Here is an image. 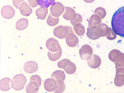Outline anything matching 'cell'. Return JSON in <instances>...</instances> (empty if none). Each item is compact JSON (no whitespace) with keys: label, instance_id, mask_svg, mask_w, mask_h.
Wrapping results in <instances>:
<instances>
[{"label":"cell","instance_id":"cell-1","mask_svg":"<svg viewBox=\"0 0 124 93\" xmlns=\"http://www.w3.org/2000/svg\"><path fill=\"white\" fill-rule=\"evenodd\" d=\"M112 29L121 37H124V6L114 13L111 21Z\"/></svg>","mask_w":124,"mask_h":93},{"label":"cell","instance_id":"cell-2","mask_svg":"<svg viewBox=\"0 0 124 93\" xmlns=\"http://www.w3.org/2000/svg\"><path fill=\"white\" fill-rule=\"evenodd\" d=\"M108 28L109 27H108V26L106 24L101 23L96 28H90V27H89L87 29V34L86 35H87L88 38L93 40H95L99 39L100 37L106 36L108 31Z\"/></svg>","mask_w":124,"mask_h":93},{"label":"cell","instance_id":"cell-3","mask_svg":"<svg viewBox=\"0 0 124 93\" xmlns=\"http://www.w3.org/2000/svg\"><path fill=\"white\" fill-rule=\"evenodd\" d=\"M27 82V78L23 74H17L13 77V78L11 81L12 88L16 91L23 90L25 86V84Z\"/></svg>","mask_w":124,"mask_h":93},{"label":"cell","instance_id":"cell-4","mask_svg":"<svg viewBox=\"0 0 124 93\" xmlns=\"http://www.w3.org/2000/svg\"><path fill=\"white\" fill-rule=\"evenodd\" d=\"M69 29V33H68L67 36L65 37V41H66V44L68 46L74 48L76 45L79 44V39H78V35L75 34L74 32V30L72 29V27H68Z\"/></svg>","mask_w":124,"mask_h":93},{"label":"cell","instance_id":"cell-5","mask_svg":"<svg viewBox=\"0 0 124 93\" xmlns=\"http://www.w3.org/2000/svg\"><path fill=\"white\" fill-rule=\"evenodd\" d=\"M50 8H51V15L55 17H59L60 16L63 14L64 11H65L64 5L61 3H59V2H55V3H53Z\"/></svg>","mask_w":124,"mask_h":93},{"label":"cell","instance_id":"cell-6","mask_svg":"<svg viewBox=\"0 0 124 93\" xmlns=\"http://www.w3.org/2000/svg\"><path fill=\"white\" fill-rule=\"evenodd\" d=\"M93 55V49L90 45H85L79 49V56L84 60H88Z\"/></svg>","mask_w":124,"mask_h":93},{"label":"cell","instance_id":"cell-7","mask_svg":"<svg viewBox=\"0 0 124 93\" xmlns=\"http://www.w3.org/2000/svg\"><path fill=\"white\" fill-rule=\"evenodd\" d=\"M54 35L59 39H63L67 36L69 33V29L68 27H64V26H58L54 29Z\"/></svg>","mask_w":124,"mask_h":93},{"label":"cell","instance_id":"cell-8","mask_svg":"<svg viewBox=\"0 0 124 93\" xmlns=\"http://www.w3.org/2000/svg\"><path fill=\"white\" fill-rule=\"evenodd\" d=\"M1 15H2V17H4L6 19L13 18L15 15V10L13 9V7H12L11 6L6 5L4 7H2Z\"/></svg>","mask_w":124,"mask_h":93},{"label":"cell","instance_id":"cell-9","mask_svg":"<svg viewBox=\"0 0 124 93\" xmlns=\"http://www.w3.org/2000/svg\"><path fill=\"white\" fill-rule=\"evenodd\" d=\"M114 84L117 86H123L124 85V68H120L116 70Z\"/></svg>","mask_w":124,"mask_h":93},{"label":"cell","instance_id":"cell-10","mask_svg":"<svg viewBox=\"0 0 124 93\" xmlns=\"http://www.w3.org/2000/svg\"><path fill=\"white\" fill-rule=\"evenodd\" d=\"M46 46L51 52H55V51L59 50V49H61V45L54 38L48 39L46 43Z\"/></svg>","mask_w":124,"mask_h":93},{"label":"cell","instance_id":"cell-11","mask_svg":"<svg viewBox=\"0 0 124 93\" xmlns=\"http://www.w3.org/2000/svg\"><path fill=\"white\" fill-rule=\"evenodd\" d=\"M88 65L92 68H98L101 65V59L99 55L93 54L88 59Z\"/></svg>","mask_w":124,"mask_h":93},{"label":"cell","instance_id":"cell-12","mask_svg":"<svg viewBox=\"0 0 124 93\" xmlns=\"http://www.w3.org/2000/svg\"><path fill=\"white\" fill-rule=\"evenodd\" d=\"M24 71L27 73H33L38 70V64L34 61H28L24 64Z\"/></svg>","mask_w":124,"mask_h":93},{"label":"cell","instance_id":"cell-13","mask_svg":"<svg viewBox=\"0 0 124 93\" xmlns=\"http://www.w3.org/2000/svg\"><path fill=\"white\" fill-rule=\"evenodd\" d=\"M44 89L47 92H55L56 89V80L54 78H48L44 82Z\"/></svg>","mask_w":124,"mask_h":93},{"label":"cell","instance_id":"cell-14","mask_svg":"<svg viewBox=\"0 0 124 93\" xmlns=\"http://www.w3.org/2000/svg\"><path fill=\"white\" fill-rule=\"evenodd\" d=\"M31 6L28 5V3H26V2H23V3H22L20 6L18 7V9L20 11V13H21V14L23 16H25V17H28L31 14V13H32V10L31 8Z\"/></svg>","mask_w":124,"mask_h":93},{"label":"cell","instance_id":"cell-15","mask_svg":"<svg viewBox=\"0 0 124 93\" xmlns=\"http://www.w3.org/2000/svg\"><path fill=\"white\" fill-rule=\"evenodd\" d=\"M76 13H75V10L70 7H65V13H63V17L64 19L67 20V21H73L75 19Z\"/></svg>","mask_w":124,"mask_h":93},{"label":"cell","instance_id":"cell-16","mask_svg":"<svg viewBox=\"0 0 124 93\" xmlns=\"http://www.w3.org/2000/svg\"><path fill=\"white\" fill-rule=\"evenodd\" d=\"M101 24V18L96 14L92 15L89 20V27L90 28H96Z\"/></svg>","mask_w":124,"mask_h":93},{"label":"cell","instance_id":"cell-17","mask_svg":"<svg viewBox=\"0 0 124 93\" xmlns=\"http://www.w3.org/2000/svg\"><path fill=\"white\" fill-rule=\"evenodd\" d=\"M40 85L32 81H30V83L26 86V91L27 93H36L38 92Z\"/></svg>","mask_w":124,"mask_h":93},{"label":"cell","instance_id":"cell-18","mask_svg":"<svg viewBox=\"0 0 124 93\" xmlns=\"http://www.w3.org/2000/svg\"><path fill=\"white\" fill-rule=\"evenodd\" d=\"M113 63H115V68L116 70L120 68H124V54L123 53H120L116 60Z\"/></svg>","mask_w":124,"mask_h":93},{"label":"cell","instance_id":"cell-19","mask_svg":"<svg viewBox=\"0 0 124 93\" xmlns=\"http://www.w3.org/2000/svg\"><path fill=\"white\" fill-rule=\"evenodd\" d=\"M10 78H5L1 79L0 81V89L3 92H7V91H9L10 89Z\"/></svg>","mask_w":124,"mask_h":93},{"label":"cell","instance_id":"cell-20","mask_svg":"<svg viewBox=\"0 0 124 93\" xmlns=\"http://www.w3.org/2000/svg\"><path fill=\"white\" fill-rule=\"evenodd\" d=\"M27 26H28V20L26 18H21L16 23V28L18 31H23L27 28Z\"/></svg>","mask_w":124,"mask_h":93},{"label":"cell","instance_id":"cell-21","mask_svg":"<svg viewBox=\"0 0 124 93\" xmlns=\"http://www.w3.org/2000/svg\"><path fill=\"white\" fill-rule=\"evenodd\" d=\"M47 14H48V9L46 7H39V8L37 9V11H36V15H37V17L41 20L45 19Z\"/></svg>","mask_w":124,"mask_h":93},{"label":"cell","instance_id":"cell-22","mask_svg":"<svg viewBox=\"0 0 124 93\" xmlns=\"http://www.w3.org/2000/svg\"><path fill=\"white\" fill-rule=\"evenodd\" d=\"M51 78L55 79V80L60 81H65V74L63 71L61 70H56L51 74Z\"/></svg>","mask_w":124,"mask_h":93},{"label":"cell","instance_id":"cell-23","mask_svg":"<svg viewBox=\"0 0 124 93\" xmlns=\"http://www.w3.org/2000/svg\"><path fill=\"white\" fill-rule=\"evenodd\" d=\"M61 54H62V49L61 48V49H59V50L55 51V53H51V51H49V52H48V58L51 61H55V60H57L58 59L61 58Z\"/></svg>","mask_w":124,"mask_h":93},{"label":"cell","instance_id":"cell-24","mask_svg":"<svg viewBox=\"0 0 124 93\" xmlns=\"http://www.w3.org/2000/svg\"><path fill=\"white\" fill-rule=\"evenodd\" d=\"M74 31H75V32L76 33L77 35H79V36H82V35H84L85 33V28L81 23L74 25Z\"/></svg>","mask_w":124,"mask_h":93},{"label":"cell","instance_id":"cell-25","mask_svg":"<svg viewBox=\"0 0 124 93\" xmlns=\"http://www.w3.org/2000/svg\"><path fill=\"white\" fill-rule=\"evenodd\" d=\"M37 2H38V5L41 7H46V8L55 3V0H37Z\"/></svg>","mask_w":124,"mask_h":93},{"label":"cell","instance_id":"cell-26","mask_svg":"<svg viewBox=\"0 0 124 93\" xmlns=\"http://www.w3.org/2000/svg\"><path fill=\"white\" fill-rule=\"evenodd\" d=\"M59 21H60L59 17H55L52 15H50L47 18V24L50 27H55V26H56L58 24Z\"/></svg>","mask_w":124,"mask_h":93},{"label":"cell","instance_id":"cell-27","mask_svg":"<svg viewBox=\"0 0 124 93\" xmlns=\"http://www.w3.org/2000/svg\"><path fill=\"white\" fill-rule=\"evenodd\" d=\"M65 86L64 83V81H60L56 80V89H55V93H61L65 91Z\"/></svg>","mask_w":124,"mask_h":93},{"label":"cell","instance_id":"cell-28","mask_svg":"<svg viewBox=\"0 0 124 93\" xmlns=\"http://www.w3.org/2000/svg\"><path fill=\"white\" fill-rule=\"evenodd\" d=\"M121 51L118 49H113V50L110 51V53L108 54V58L112 62H114L116 60V59L118 57V55L120 54Z\"/></svg>","mask_w":124,"mask_h":93},{"label":"cell","instance_id":"cell-29","mask_svg":"<svg viewBox=\"0 0 124 93\" xmlns=\"http://www.w3.org/2000/svg\"><path fill=\"white\" fill-rule=\"evenodd\" d=\"M65 71L66 72V73L68 74H74L76 71V66L74 63H70L66 68H65Z\"/></svg>","mask_w":124,"mask_h":93},{"label":"cell","instance_id":"cell-30","mask_svg":"<svg viewBox=\"0 0 124 93\" xmlns=\"http://www.w3.org/2000/svg\"><path fill=\"white\" fill-rule=\"evenodd\" d=\"M94 14L99 16L101 19H103V18H104V17H106L107 13H106L105 9L103 8V7H98V8H96L94 10Z\"/></svg>","mask_w":124,"mask_h":93},{"label":"cell","instance_id":"cell-31","mask_svg":"<svg viewBox=\"0 0 124 93\" xmlns=\"http://www.w3.org/2000/svg\"><path fill=\"white\" fill-rule=\"evenodd\" d=\"M70 63H71L70 60H69L68 59H62V60L60 61V62H58L57 66L59 67L60 68L65 69L68 66V65L70 64Z\"/></svg>","mask_w":124,"mask_h":93},{"label":"cell","instance_id":"cell-32","mask_svg":"<svg viewBox=\"0 0 124 93\" xmlns=\"http://www.w3.org/2000/svg\"><path fill=\"white\" fill-rule=\"evenodd\" d=\"M106 37H107V39L110 40H115L116 37H117V34L113 31V30L112 28H108V32H107Z\"/></svg>","mask_w":124,"mask_h":93},{"label":"cell","instance_id":"cell-33","mask_svg":"<svg viewBox=\"0 0 124 93\" xmlns=\"http://www.w3.org/2000/svg\"><path fill=\"white\" fill-rule=\"evenodd\" d=\"M82 21H83V18H82V16L80 14H76L75 16V19L73 20V21H71V24L72 25H75V24H79V23H81Z\"/></svg>","mask_w":124,"mask_h":93},{"label":"cell","instance_id":"cell-34","mask_svg":"<svg viewBox=\"0 0 124 93\" xmlns=\"http://www.w3.org/2000/svg\"><path fill=\"white\" fill-rule=\"evenodd\" d=\"M30 81H32V82H37V83H38L40 86H41V77L38 76V75H33V76H31V78H30Z\"/></svg>","mask_w":124,"mask_h":93},{"label":"cell","instance_id":"cell-35","mask_svg":"<svg viewBox=\"0 0 124 93\" xmlns=\"http://www.w3.org/2000/svg\"><path fill=\"white\" fill-rule=\"evenodd\" d=\"M27 1H28L29 5L31 6V7H36L37 5H38L37 0H27Z\"/></svg>","mask_w":124,"mask_h":93},{"label":"cell","instance_id":"cell-36","mask_svg":"<svg viewBox=\"0 0 124 93\" xmlns=\"http://www.w3.org/2000/svg\"><path fill=\"white\" fill-rule=\"evenodd\" d=\"M23 1L24 0H13V3L15 7H17V8H18L20 4H21L22 3H23Z\"/></svg>","mask_w":124,"mask_h":93},{"label":"cell","instance_id":"cell-37","mask_svg":"<svg viewBox=\"0 0 124 93\" xmlns=\"http://www.w3.org/2000/svg\"><path fill=\"white\" fill-rule=\"evenodd\" d=\"M84 1H85V3H93L94 0H84Z\"/></svg>","mask_w":124,"mask_h":93}]
</instances>
